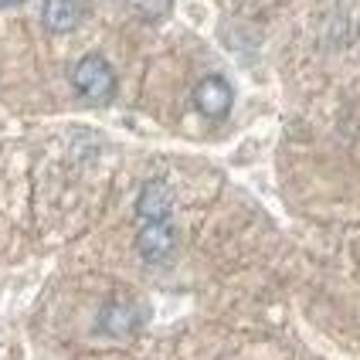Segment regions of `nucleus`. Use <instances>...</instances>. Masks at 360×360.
<instances>
[{
    "label": "nucleus",
    "instance_id": "7",
    "mask_svg": "<svg viewBox=\"0 0 360 360\" xmlns=\"http://www.w3.org/2000/svg\"><path fill=\"white\" fill-rule=\"evenodd\" d=\"M14 4H20V0H0V7H14Z\"/></svg>",
    "mask_w": 360,
    "mask_h": 360
},
{
    "label": "nucleus",
    "instance_id": "2",
    "mask_svg": "<svg viewBox=\"0 0 360 360\" xmlns=\"http://www.w3.org/2000/svg\"><path fill=\"white\" fill-rule=\"evenodd\" d=\"M136 252L150 265H160L177 252V228L170 224V218L163 221H143L136 231Z\"/></svg>",
    "mask_w": 360,
    "mask_h": 360
},
{
    "label": "nucleus",
    "instance_id": "3",
    "mask_svg": "<svg viewBox=\"0 0 360 360\" xmlns=\"http://www.w3.org/2000/svg\"><path fill=\"white\" fill-rule=\"evenodd\" d=\"M194 105L204 120H224L235 105V89L221 75H207L194 85Z\"/></svg>",
    "mask_w": 360,
    "mask_h": 360
},
{
    "label": "nucleus",
    "instance_id": "6",
    "mask_svg": "<svg viewBox=\"0 0 360 360\" xmlns=\"http://www.w3.org/2000/svg\"><path fill=\"white\" fill-rule=\"evenodd\" d=\"M79 18H82V7L79 0H44L41 7V20L51 34H68L79 27Z\"/></svg>",
    "mask_w": 360,
    "mask_h": 360
},
{
    "label": "nucleus",
    "instance_id": "4",
    "mask_svg": "<svg viewBox=\"0 0 360 360\" xmlns=\"http://www.w3.org/2000/svg\"><path fill=\"white\" fill-rule=\"evenodd\" d=\"M140 323H143V309L136 302H126V300L105 302L99 313V330L109 333V337H129Z\"/></svg>",
    "mask_w": 360,
    "mask_h": 360
},
{
    "label": "nucleus",
    "instance_id": "5",
    "mask_svg": "<svg viewBox=\"0 0 360 360\" xmlns=\"http://www.w3.org/2000/svg\"><path fill=\"white\" fill-rule=\"evenodd\" d=\"M174 211V191L167 180H146L136 198V214L140 221H163Z\"/></svg>",
    "mask_w": 360,
    "mask_h": 360
},
{
    "label": "nucleus",
    "instance_id": "1",
    "mask_svg": "<svg viewBox=\"0 0 360 360\" xmlns=\"http://www.w3.org/2000/svg\"><path fill=\"white\" fill-rule=\"evenodd\" d=\"M116 72L102 55H85L72 68V89L79 92L89 105H109L116 99Z\"/></svg>",
    "mask_w": 360,
    "mask_h": 360
}]
</instances>
